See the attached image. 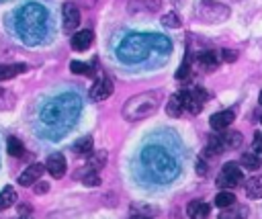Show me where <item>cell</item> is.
<instances>
[{"mask_svg": "<svg viewBox=\"0 0 262 219\" xmlns=\"http://www.w3.org/2000/svg\"><path fill=\"white\" fill-rule=\"evenodd\" d=\"M172 51V43L164 35L156 33H131L127 35L119 47H117V57L123 63H145L147 59L168 55Z\"/></svg>", "mask_w": 262, "mask_h": 219, "instance_id": "obj_1", "label": "cell"}, {"mask_svg": "<svg viewBox=\"0 0 262 219\" xmlns=\"http://www.w3.org/2000/svg\"><path fill=\"white\" fill-rule=\"evenodd\" d=\"M12 25H14V33L18 35L20 41H25L29 45H37L47 37V31H49L47 8L37 2H29L14 12Z\"/></svg>", "mask_w": 262, "mask_h": 219, "instance_id": "obj_2", "label": "cell"}, {"mask_svg": "<svg viewBox=\"0 0 262 219\" xmlns=\"http://www.w3.org/2000/svg\"><path fill=\"white\" fill-rule=\"evenodd\" d=\"M80 111L82 102L76 94H59L45 102L41 108V121L47 129H59V133H63L76 123Z\"/></svg>", "mask_w": 262, "mask_h": 219, "instance_id": "obj_3", "label": "cell"}, {"mask_svg": "<svg viewBox=\"0 0 262 219\" xmlns=\"http://www.w3.org/2000/svg\"><path fill=\"white\" fill-rule=\"evenodd\" d=\"M141 162L156 182H170L178 174V162L164 147L149 145L141 151Z\"/></svg>", "mask_w": 262, "mask_h": 219, "instance_id": "obj_4", "label": "cell"}, {"mask_svg": "<svg viewBox=\"0 0 262 219\" xmlns=\"http://www.w3.org/2000/svg\"><path fill=\"white\" fill-rule=\"evenodd\" d=\"M162 98H164L162 90H147V92H139V94L127 98L123 104V119L125 121H141V119L154 115L158 111V106L162 104Z\"/></svg>", "mask_w": 262, "mask_h": 219, "instance_id": "obj_5", "label": "cell"}, {"mask_svg": "<svg viewBox=\"0 0 262 219\" xmlns=\"http://www.w3.org/2000/svg\"><path fill=\"white\" fill-rule=\"evenodd\" d=\"M196 18L203 23H223L229 18V6L215 0H201L196 6Z\"/></svg>", "mask_w": 262, "mask_h": 219, "instance_id": "obj_6", "label": "cell"}, {"mask_svg": "<svg viewBox=\"0 0 262 219\" xmlns=\"http://www.w3.org/2000/svg\"><path fill=\"white\" fill-rule=\"evenodd\" d=\"M242 143V135L237 131H229V133H221V135H213L209 139V145H207V154L209 156H217L225 149H235L239 147Z\"/></svg>", "mask_w": 262, "mask_h": 219, "instance_id": "obj_7", "label": "cell"}, {"mask_svg": "<svg viewBox=\"0 0 262 219\" xmlns=\"http://www.w3.org/2000/svg\"><path fill=\"white\" fill-rule=\"evenodd\" d=\"M242 180H244V172L239 170L237 164L229 162V164H223V168L217 176V186L223 188V190H231L237 184H242Z\"/></svg>", "mask_w": 262, "mask_h": 219, "instance_id": "obj_8", "label": "cell"}, {"mask_svg": "<svg viewBox=\"0 0 262 219\" xmlns=\"http://www.w3.org/2000/svg\"><path fill=\"white\" fill-rule=\"evenodd\" d=\"M61 16H63V31L66 33H74V29H78L80 25V10L74 2H66L61 6Z\"/></svg>", "mask_w": 262, "mask_h": 219, "instance_id": "obj_9", "label": "cell"}, {"mask_svg": "<svg viewBox=\"0 0 262 219\" xmlns=\"http://www.w3.org/2000/svg\"><path fill=\"white\" fill-rule=\"evenodd\" d=\"M176 98L182 104V108L184 111H190L192 115H199L201 108H203V102H205V100H201L194 94V90H180V92H176Z\"/></svg>", "mask_w": 262, "mask_h": 219, "instance_id": "obj_10", "label": "cell"}, {"mask_svg": "<svg viewBox=\"0 0 262 219\" xmlns=\"http://www.w3.org/2000/svg\"><path fill=\"white\" fill-rule=\"evenodd\" d=\"M111 94H113V82H111V78L98 76L96 82H94L92 88H90V98H92V100H104V98H108Z\"/></svg>", "mask_w": 262, "mask_h": 219, "instance_id": "obj_11", "label": "cell"}, {"mask_svg": "<svg viewBox=\"0 0 262 219\" xmlns=\"http://www.w3.org/2000/svg\"><path fill=\"white\" fill-rule=\"evenodd\" d=\"M233 119H235V113H233L231 108H225V111H219V113L211 115L209 123H211V127H213L215 131H225V129L233 123Z\"/></svg>", "mask_w": 262, "mask_h": 219, "instance_id": "obj_12", "label": "cell"}, {"mask_svg": "<svg viewBox=\"0 0 262 219\" xmlns=\"http://www.w3.org/2000/svg\"><path fill=\"white\" fill-rule=\"evenodd\" d=\"M43 170H45V166H41V164H31L29 168H25V170L20 172L18 184H20V186H31V184H35V182L43 176Z\"/></svg>", "mask_w": 262, "mask_h": 219, "instance_id": "obj_13", "label": "cell"}, {"mask_svg": "<svg viewBox=\"0 0 262 219\" xmlns=\"http://www.w3.org/2000/svg\"><path fill=\"white\" fill-rule=\"evenodd\" d=\"M92 41H94V33H92L90 29L76 31V33L72 35V49H74V51H84V49H88V47L92 45Z\"/></svg>", "mask_w": 262, "mask_h": 219, "instance_id": "obj_14", "label": "cell"}, {"mask_svg": "<svg viewBox=\"0 0 262 219\" xmlns=\"http://www.w3.org/2000/svg\"><path fill=\"white\" fill-rule=\"evenodd\" d=\"M45 170L53 176V178H61L66 174V158L61 154H51L47 158V164H45Z\"/></svg>", "mask_w": 262, "mask_h": 219, "instance_id": "obj_15", "label": "cell"}, {"mask_svg": "<svg viewBox=\"0 0 262 219\" xmlns=\"http://www.w3.org/2000/svg\"><path fill=\"white\" fill-rule=\"evenodd\" d=\"M196 63H199V68L203 70V72H215L217 68H219V59H217V53L215 51H211V49H207V51H203V53H199L196 55Z\"/></svg>", "mask_w": 262, "mask_h": 219, "instance_id": "obj_16", "label": "cell"}, {"mask_svg": "<svg viewBox=\"0 0 262 219\" xmlns=\"http://www.w3.org/2000/svg\"><path fill=\"white\" fill-rule=\"evenodd\" d=\"M186 213L190 219H207L209 217V205L203 201H190L186 207Z\"/></svg>", "mask_w": 262, "mask_h": 219, "instance_id": "obj_17", "label": "cell"}, {"mask_svg": "<svg viewBox=\"0 0 262 219\" xmlns=\"http://www.w3.org/2000/svg\"><path fill=\"white\" fill-rule=\"evenodd\" d=\"M244 190L250 199H262V176H252L246 180Z\"/></svg>", "mask_w": 262, "mask_h": 219, "instance_id": "obj_18", "label": "cell"}, {"mask_svg": "<svg viewBox=\"0 0 262 219\" xmlns=\"http://www.w3.org/2000/svg\"><path fill=\"white\" fill-rule=\"evenodd\" d=\"M23 72H27L25 63H4V65H0V82L2 80H12Z\"/></svg>", "mask_w": 262, "mask_h": 219, "instance_id": "obj_19", "label": "cell"}, {"mask_svg": "<svg viewBox=\"0 0 262 219\" xmlns=\"http://www.w3.org/2000/svg\"><path fill=\"white\" fill-rule=\"evenodd\" d=\"M246 217H248V209L244 205H235V203L231 207L223 209L219 215V219H246Z\"/></svg>", "mask_w": 262, "mask_h": 219, "instance_id": "obj_20", "label": "cell"}, {"mask_svg": "<svg viewBox=\"0 0 262 219\" xmlns=\"http://www.w3.org/2000/svg\"><path fill=\"white\" fill-rule=\"evenodd\" d=\"M235 203V194L231 192V190H221V192H217V196H215V207H219V209H227V207H231Z\"/></svg>", "mask_w": 262, "mask_h": 219, "instance_id": "obj_21", "label": "cell"}, {"mask_svg": "<svg viewBox=\"0 0 262 219\" xmlns=\"http://www.w3.org/2000/svg\"><path fill=\"white\" fill-rule=\"evenodd\" d=\"M14 201H16L14 188H12V186L2 188V192H0V211H2V209H8L10 205H14Z\"/></svg>", "mask_w": 262, "mask_h": 219, "instance_id": "obj_22", "label": "cell"}, {"mask_svg": "<svg viewBox=\"0 0 262 219\" xmlns=\"http://www.w3.org/2000/svg\"><path fill=\"white\" fill-rule=\"evenodd\" d=\"M260 164H262V160H260V156H256L254 151H248V154L242 156V166H244L246 170H258Z\"/></svg>", "mask_w": 262, "mask_h": 219, "instance_id": "obj_23", "label": "cell"}, {"mask_svg": "<svg viewBox=\"0 0 262 219\" xmlns=\"http://www.w3.org/2000/svg\"><path fill=\"white\" fill-rule=\"evenodd\" d=\"M104 162H106V151H96V154H92V156L88 158V170L98 172V170L104 166Z\"/></svg>", "mask_w": 262, "mask_h": 219, "instance_id": "obj_24", "label": "cell"}, {"mask_svg": "<svg viewBox=\"0 0 262 219\" xmlns=\"http://www.w3.org/2000/svg\"><path fill=\"white\" fill-rule=\"evenodd\" d=\"M141 8H160V2L158 0H131L129 2V10H133V12H139Z\"/></svg>", "mask_w": 262, "mask_h": 219, "instance_id": "obj_25", "label": "cell"}, {"mask_svg": "<svg viewBox=\"0 0 262 219\" xmlns=\"http://www.w3.org/2000/svg\"><path fill=\"white\" fill-rule=\"evenodd\" d=\"M6 149H8V154L10 156H14V158H18V156H23V151H25V147H23V143H20V139H16V137H8V141H6Z\"/></svg>", "mask_w": 262, "mask_h": 219, "instance_id": "obj_26", "label": "cell"}, {"mask_svg": "<svg viewBox=\"0 0 262 219\" xmlns=\"http://www.w3.org/2000/svg\"><path fill=\"white\" fill-rule=\"evenodd\" d=\"M160 23H162L164 27H168V29H178V27L182 25V20H180V16H178L176 12H166V14L160 18Z\"/></svg>", "mask_w": 262, "mask_h": 219, "instance_id": "obj_27", "label": "cell"}, {"mask_svg": "<svg viewBox=\"0 0 262 219\" xmlns=\"http://www.w3.org/2000/svg\"><path fill=\"white\" fill-rule=\"evenodd\" d=\"M74 151H76V154H90V151H92V137L86 135V137L78 139L76 145H74Z\"/></svg>", "mask_w": 262, "mask_h": 219, "instance_id": "obj_28", "label": "cell"}, {"mask_svg": "<svg viewBox=\"0 0 262 219\" xmlns=\"http://www.w3.org/2000/svg\"><path fill=\"white\" fill-rule=\"evenodd\" d=\"M166 111H168V115H170V117H180V115H182V111H184V108H182V104L178 102L176 94H174V96L168 100V106H166Z\"/></svg>", "mask_w": 262, "mask_h": 219, "instance_id": "obj_29", "label": "cell"}, {"mask_svg": "<svg viewBox=\"0 0 262 219\" xmlns=\"http://www.w3.org/2000/svg\"><path fill=\"white\" fill-rule=\"evenodd\" d=\"M70 70L74 72V74H90L92 72V65L90 63H86V61H72L70 63Z\"/></svg>", "mask_w": 262, "mask_h": 219, "instance_id": "obj_30", "label": "cell"}, {"mask_svg": "<svg viewBox=\"0 0 262 219\" xmlns=\"http://www.w3.org/2000/svg\"><path fill=\"white\" fill-rule=\"evenodd\" d=\"M82 182H84L86 186H98V184H100V176H98V172L88 170L86 174H82Z\"/></svg>", "mask_w": 262, "mask_h": 219, "instance_id": "obj_31", "label": "cell"}, {"mask_svg": "<svg viewBox=\"0 0 262 219\" xmlns=\"http://www.w3.org/2000/svg\"><path fill=\"white\" fill-rule=\"evenodd\" d=\"M188 74H190V63L188 59H184V63L176 70V80H188Z\"/></svg>", "mask_w": 262, "mask_h": 219, "instance_id": "obj_32", "label": "cell"}, {"mask_svg": "<svg viewBox=\"0 0 262 219\" xmlns=\"http://www.w3.org/2000/svg\"><path fill=\"white\" fill-rule=\"evenodd\" d=\"M254 154L262 158V131L254 133Z\"/></svg>", "mask_w": 262, "mask_h": 219, "instance_id": "obj_33", "label": "cell"}, {"mask_svg": "<svg viewBox=\"0 0 262 219\" xmlns=\"http://www.w3.org/2000/svg\"><path fill=\"white\" fill-rule=\"evenodd\" d=\"M221 55H223V61H229V63L237 59V51H233V49H223Z\"/></svg>", "mask_w": 262, "mask_h": 219, "instance_id": "obj_34", "label": "cell"}, {"mask_svg": "<svg viewBox=\"0 0 262 219\" xmlns=\"http://www.w3.org/2000/svg\"><path fill=\"white\" fill-rule=\"evenodd\" d=\"M196 174H199V176H205V174H207V164H205L203 158L196 160Z\"/></svg>", "mask_w": 262, "mask_h": 219, "instance_id": "obj_35", "label": "cell"}, {"mask_svg": "<svg viewBox=\"0 0 262 219\" xmlns=\"http://www.w3.org/2000/svg\"><path fill=\"white\" fill-rule=\"evenodd\" d=\"M47 188H49V186H47V184H45V182H39V184H37V186H35V192H39V194H43V192H45V190H47Z\"/></svg>", "mask_w": 262, "mask_h": 219, "instance_id": "obj_36", "label": "cell"}, {"mask_svg": "<svg viewBox=\"0 0 262 219\" xmlns=\"http://www.w3.org/2000/svg\"><path fill=\"white\" fill-rule=\"evenodd\" d=\"M6 104H8V100H6V92L0 88V108H2V106H6Z\"/></svg>", "mask_w": 262, "mask_h": 219, "instance_id": "obj_37", "label": "cell"}, {"mask_svg": "<svg viewBox=\"0 0 262 219\" xmlns=\"http://www.w3.org/2000/svg\"><path fill=\"white\" fill-rule=\"evenodd\" d=\"M131 219H147V217H143V215H133Z\"/></svg>", "mask_w": 262, "mask_h": 219, "instance_id": "obj_38", "label": "cell"}, {"mask_svg": "<svg viewBox=\"0 0 262 219\" xmlns=\"http://www.w3.org/2000/svg\"><path fill=\"white\" fill-rule=\"evenodd\" d=\"M258 102H260V106H262V90H260V94H258Z\"/></svg>", "mask_w": 262, "mask_h": 219, "instance_id": "obj_39", "label": "cell"}, {"mask_svg": "<svg viewBox=\"0 0 262 219\" xmlns=\"http://www.w3.org/2000/svg\"><path fill=\"white\" fill-rule=\"evenodd\" d=\"M260 121H262V119H260Z\"/></svg>", "mask_w": 262, "mask_h": 219, "instance_id": "obj_40", "label": "cell"}]
</instances>
